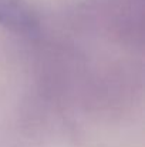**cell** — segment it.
I'll use <instances>...</instances> for the list:
<instances>
[{
  "mask_svg": "<svg viewBox=\"0 0 145 147\" xmlns=\"http://www.w3.org/2000/svg\"><path fill=\"white\" fill-rule=\"evenodd\" d=\"M0 23L19 33L37 30V17L24 0H0Z\"/></svg>",
  "mask_w": 145,
  "mask_h": 147,
  "instance_id": "cell-1",
  "label": "cell"
}]
</instances>
